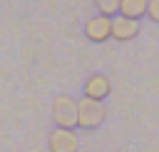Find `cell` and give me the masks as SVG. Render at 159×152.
Here are the masks:
<instances>
[{"mask_svg": "<svg viewBox=\"0 0 159 152\" xmlns=\"http://www.w3.org/2000/svg\"><path fill=\"white\" fill-rule=\"evenodd\" d=\"M104 117H107V112L99 100L82 97L77 102V130H97L104 122Z\"/></svg>", "mask_w": 159, "mask_h": 152, "instance_id": "obj_1", "label": "cell"}, {"mask_svg": "<svg viewBox=\"0 0 159 152\" xmlns=\"http://www.w3.org/2000/svg\"><path fill=\"white\" fill-rule=\"evenodd\" d=\"M52 120H55V127L77 130V100L72 95H57L52 100Z\"/></svg>", "mask_w": 159, "mask_h": 152, "instance_id": "obj_2", "label": "cell"}, {"mask_svg": "<svg viewBox=\"0 0 159 152\" xmlns=\"http://www.w3.org/2000/svg\"><path fill=\"white\" fill-rule=\"evenodd\" d=\"M47 150L50 152H80V137L75 127H55L47 135Z\"/></svg>", "mask_w": 159, "mask_h": 152, "instance_id": "obj_3", "label": "cell"}, {"mask_svg": "<svg viewBox=\"0 0 159 152\" xmlns=\"http://www.w3.org/2000/svg\"><path fill=\"white\" fill-rule=\"evenodd\" d=\"M84 35H87V40H92V42H107V40L112 37V17H107V15L87 17V22H84Z\"/></svg>", "mask_w": 159, "mask_h": 152, "instance_id": "obj_4", "label": "cell"}, {"mask_svg": "<svg viewBox=\"0 0 159 152\" xmlns=\"http://www.w3.org/2000/svg\"><path fill=\"white\" fill-rule=\"evenodd\" d=\"M82 92H84V97H89V100H99V102H102V100H107V97L112 95V82H109L107 75L94 72V75H89V77L84 80Z\"/></svg>", "mask_w": 159, "mask_h": 152, "instance_id": "obj_5", "label": "cell"}, {"mask_svg": "<svg viewBox=\"0 0 159 152\" xmlns=\"http://www.w3.org/2000/svg\"><path fill=\"white\" fill-rule=\"evenodd\" d=\"M139 35V20L134 17H124V15H117L112 17V37L117 42H129Z\"/></svg>", "mask_w": 159, "mask_h": 152, "instance_id": "obj_6", "label": "cell"}, {"mask_svg": "<svg viewBox=\"0 0 159 152\" xmlns=\"http://www.w3.org/2000/svg\"><path fill=\"white\" fill-rule=\"evenodd\" d=\"M147 5H149V0H119V15L142 20V17H147Z\"/></svg>", "mask_w": 159, "mask_h": 152, "instance_id": "obj_7", "label": "cell"}, {"mask_svg": "<svg viewBox=\"0 0 159 152\" xmlns=\"http://www.w3.org/2000/svg\"><path fill=\"white\" fill-rule=\"evenodd\" d=\"M94 7L99 10V15H107V17L119 15V0H94Z\"/></svg>", "mask_w": 159, "mask_h": 152, "instance_id": "obj_8", "label": "cell"}, {"mask_svg": "<svg viewBox=\"0 0 159 152\" xmlns=\"http://www.w3.org/2000/svg\"><path fill=\"white\" fill-rule=\"evenodd\" d=\"M147 17L159 25V0H149V5H147Z\"/></svg>", "mask_w": 159, "mask_h": 152, "instance_id": "obj_9", "label": "cell"}]
</instances>
